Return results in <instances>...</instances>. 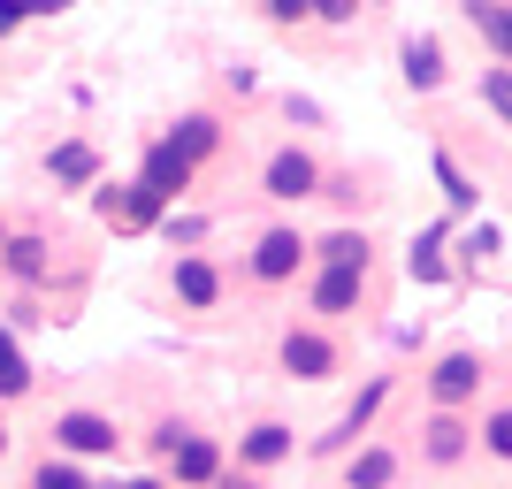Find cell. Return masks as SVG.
<instances>
[{
    "label": "cell",
    "instance_id": "25",
    "mask_svg": "<svg viewBox=\"0 0 512 489\" xmlns=\"http://www.w3.org/2000/svg\"><path fill=\"white\" fill-rule=\"evenodd\" d=\"M31 489H85V474L69 467V459H46V467L31 474Z\"/></svg>",
    "mask_w": 512,
    "mask_h": 489
},
{
    "label": "cell",
    "instance_id": "9",
    "mask_svg": "<svg viewBox=\"0 0 512 489\" xmlns=\"http://www.w3.org/2000/svg\"><path fill=\"white\" fill-rule=\"evenodd\" d=\"M169 459H176V482H214V474H222V451H214L207 436H184Z\"/></svg>",
    "mask_w": 512,
    "mask_h": 489
},
{
    "label": "cell",
    "instance_id": "34",
    "mask_svg": "<svg viewBox=\"0 0 512 489\" xmlns=\"http://www.w3.org/2000/svg\"><path fill=\"white\" fill-rule=\"evenodd\" d=\"M0 451H8V436H0Z\"/></svg>",
    "mask_w": 512,
    "mask_h": 489
},
{
    "label": "cell",
    "instance_id": "18",
    "mask_svg": "<svg viewBox=\"0 0 512 489\" xmlns=\"http://www.w3.org/2000/svg\"><path fill=\"white\" fill-rule=\"evenodd\" d=\"M321 268H367V237H360V230L321 237Z\"/></svg>",
    "mask_w": 512,
    "mask_h": 489
},
{
    "label": "cell",
    "instance_id": "24",
    "mask_svg": "<svg viewBox=\"0 0 512 489\" xmlns=\"http://www.w3.org/2000/svg\"><path fill=\"white\" fill-rule=\"evenodd\" d=\"M8 268H16V276H39V268H46V245H39V237H8Z\"/></svg>",
    "mask_w": 512,
    "mask_h": 489
},
{
    "label": "cell",
    "instance_id": "5",
    "mask_svg": "<svg viewBox=\"0 0 512 489\" xmlns=\"http://www.w3.org/2000/svg\"><path fill=\"white\" fill-rule=\"evenodd\" d=\"M184 184H192V169H184V161H176L169 146H153V153H146V176H138V192H153L161 207H169V199L184 192Z\"/></svg>",
    "mask_w": 512,
    "mask_h": 489
},
{
    "label": "cell",
    "instance_id": "28",
    "mask_svg": "<svg viewBox=\"0 0 512 489\" xmlns=\"http://www.w3.org/2000/svg\"><path fill=\"white\" fill-rule=\"evenodd\" d=\"M161 230H169L176 245H192V237H199V214H161Z\"/></svg>",
    "mask_w": 512,
    "mask_h": 489
},
{
    "label": "cell",
    "instance_id": "7",
    "mask_svg": "<svg viewBox=\"0 0 512 489\" xmlns=\"http://www.w3.org/2000/svg\"><path fill=\"white\" fill-rule=\"evenodd\" d=\"M360 283H367V268H321L314 306L321 314H344V306H360Z\"/></svg>",
    "mask_w": 512,
    "mask_h": 489
},
{
    "label": "cell",
    "instance_id": "22",
    "mask_svg": "<svg viewBox=\"0 0 512 489\" xmlns=\"http://www.w3.org/2000/svg\"><path fill=\"white\" fill-rule=\"evenodd\" d=\"M31 390V367H23V352L8 337H0V398H23Z\"/></svg>",
    "mask_w": 512,
    "mask_h": 489
},
{
    "label": "cell",
    "instance_id": "27",
    "mask_svg": "<svg viewBox=\"0 0 512 489\" xmlns=\"http://www.w3.org/2000/svg\"><path fill=\"white\" fill-rule=\"evenodd\" d=\"M306 8H314V16H329V23H352V16H360V0H306Z\"/></svg>",
    "mask_w": 512,
    "mask_h": 489
},
{
    "label": "cell",
    "instance_id": "32",
    "mask_svg": "<svg viewBox=\"0 0 512 489\" xmlns=\"http://www.w3.org/2000/svg\"><path fill=\"white\" fill-rule=\"evenodd\" d=\"M214 489H260V482H253V474H237V467H222V474H214Z\"/></svg>",
    "mask_w": 512,
    "mask_h": 489
},
{
    "label": "cell",
    "instance_id": "6",
    "mask_svg": "<svg viewBox=\"0 0 512 489\" xmlns=\"http://www.w3.org/2000/svg\"><path fill=\"white\" fill-rule=\"evenodd\" d=\"M299 260H306V245H299V237H291V230H268V237H260V253H253V276L283 283L291 268H299Z\"/></svg>",
    "mask_w": 512,
    "mask_h": 489
},
{
    "label": "cell",
    "instance_id": "20",
    "mask_svg": "<svg viewBox=\"0 0 512 489\" xmlns=\"http://www.w3.org/2000/svg\"><path fill=\"white\" fill-rule=\"evenodd\" d=\"M459 451H467V428L451 421V413H436L428 421V459H459Z\"/></svg>",
    "mask_w": 512,
    "mask_h": 489
},
{
    "label": "cell",
    "instance_id": "31",
    "mask_svg": "<svg viewBox=\"0 0 512 489\" xmlns=\"http://www.w3.org/2000/svg\"><path fill=\"white\" fill-rule=\"evenodd\" d=\"M268 16H276V23H299V16H306V0H268Z\"/></svg>",
    "mask_w": 512,
    "mask_h": 489
},
{
    "label": "cell",
    "instance_id": "19",
    "mask_svg": "<svg viewBox=\"0 0 512 489\" xmlns=\"http://www.w3.org/2000/svg\"><path fill=\"white\" fill-rule=\"evenodd\" d=\"M54 176H62V184H92V176H100L92 146H54Z\"/></svg>",
    "mask_w": 512,
    "mask_h": 489
},
{
    "label": "cell",
    "instance_id": "15",
    "mask_svg": "<svg viewBox=\"0 0 512 489\" xmlns=\"http://www.w3.org/2000/svg\"><path fill=\"white\" fill-rule=\"evenodd\" d=\"M383 398H390V383H383V375H375V383H367L360 398H352V413H344V421H337V436H321V444H344V436H360V428L375 421V405H383Z\"/></svg>",
    "mask_w": 512,
    "mask_h": 489
},
{
    "label": "cell",
    "instance_id": "33",
    "mask_svg": "<svg viewBox=\"0 0 512 489\" xmlns=\"http://www.w3.org/2000/svg\"><path fill=\"white\" fill-rule=\"evenodd\" d=\"M115 489H161V482H115Z\"/></svg>",
    "mask_w": 512,
    "mask_h": 489
},
{
    "label": "cell",
    "instance_id": "3",
    "mask_svg": "<svg viewBox=\"0 0 512 489\" xmlns=\"http://www.w3.org/2000/svg\"><path fill=\"white\" fill-rule=\"evenodd\" d=\"M314 184H321V169L306 153H276V161H268V199H306Z\"/></svg>",
    "mask_w": 512,
    "mask_h": 489
},
{
    "label": "cell",
    "instance_id": "23",
    "mask_svg": "<svg viewBox=\"0 0 512 489\" xmlns=\"http://www.w3.org/2000/svg\"><path fill=\"white\" fill-rule=\"evenodd\" d=\"M482 100H490V115H497V123L512 115V77H505V62H497V69H482Z\"/></svg>",
    "mask_w": 512,
    "mask_h": 489
},
{
    "label": "cell",
    "instance_id": "12",
    "mask_svg": "<svg viewBox=\"0 0 512 489\" xmlns=\"http://www.w3.org/2000/svg\"><path fill=\"white\" fill-rule=\"evenodd\" d=\"M390 474H398V451H383V444H367L352 467H344V482L352 489H390Z\"/></svg>",
    "mask_w": 512,
    "mask_h": 489
},
{
    "label": "cell",
    "instance_id": "10",
    "mask_svg": "<svg viewBox=\"0 0 512 489\" xmlns=\"http://www.w3.org/2000/svg\"><path fill=\"white\" fill-rule=\"evenodd\" d=\"M214 138H222V130H214V115H184V123H176V138H169V153L192 169V161H207V153H214Z\"/></svg>",
    "mask_w": 512,
    "mask_h": 489
},
{
    "label": "cell",
    "instance_id": "29",
    "mask_svg": "<svg viewBox=\"0 0 512 489\" xmlns=\"http://www.w3.org/2000/svg\"><path fill=\"white\" fill-rule=\"evenodd\" d=\"M482 444H490V451H512V421H505V413H490V428H482Z\"/></svg>",
    "mask_w": 512,
    "mask_h": 489
},
{
    "label": "cell",
    "instance_id": "30",
    "mask_svg": "<svg viewBox=\"0 0 512 489\" xmlns=\"http://www.w3.org/2000/svg\"><path fill=\"white\" fill-rule=\"evenodd\" d=\"M23 16H31V0H0V39H8V31H16Z\"/></svg>",
    "mask_w": 512,
    "mask_h": 489
},
{
    "label": "cell",
    "instance_id": "4",
    "mask_svg": "<svg viewBox=\"0 0 512 489\" xmlns=\"http://www.w3.org/2000/svg\"><path fill=\"white\" fill-rule=\"evenodd\" d=\"M100 214L115 222V230H146V222H161V199L130 184V192H100Z\"/></svg>",
    "mask_w": 512,
    "mask_h": 489
},
{
    "label": "cell",
    "instance_id": "13",
    "mask_svg": "<svg viewBox=\"0 0 512 489\" xmlns=\"http://www.w3.org/2000/svg\"><path fill=\"white\" fill-rule=\"evenodd\" d=\"M214 291H222V283H214V268L207 260H176V298H184V306H214Z\"/></svg>",
    "mask_w": 512,
    "mask_h": 489
},
{
    "label": "cell",
    "instance_id": "14",
    "mask_svg": "<svg viewBox=\"0 0 512 489\" xmlns=\"http://www.w3.org/2000/svg\"><path fill=\"white\" fill-rule=\"evenodd\" d=\"M245 459H253V467H276V459H291V428H283V421H260L253 436H245Z\"/></svg>",
    "mask_w": 512,
    "mask_h": 489
},
{
    "label": "cell",
    "instance_id": "8",
    "mask_svg": "<svg viewBox=\"0 0 512 489\" xmlns=\"http://www.w3.org/2000/svg\"><path fill=\"white\" fill-rule=\"evenodd\" d=\"M283 367L314 383V375H329V367H337V352H329L321 337H306V329H291V337H283Z\"/></svg>",
    "mask_w": 512,
    "mask_h": 489
},
{
    "label": "cell",
    "instance_id": "16",
    "mask_svg": "<svg viewBox=\"0 0 512 489\" xmlns=\"http://www.w3.org/2000/svg\"><path fill=\"white\" fill-rule=\"evenodd\" d=\"M474 31L490 39V54L505 62V46H512V16H505V0H474Z\"/></svg>",
    "mask_w": 512,
    "mask_h": 489
},
{
    "label": "cell",
    "instance_id": "21",
    "mask_svg": "<svg viewBox=\"0 0 512 489\" xmlns=\"http://www.w3.org/2000/svg\"><path fill=\"white\" fill-rule=\"evenodd\" d=\"M436 176H444V199H451V207H459V214H467V207H474V176L459 169L451 153H436Z\"/></svg>",
    "mask_w": 512,
    "mask_h": 489
},
{
    "label": "cell",
    "instance_id": "17",
    "mask_svg": "<svg viewBox=\"0 0 512 489\" xmlns=\"http://www.w3.org/2000/svg\"><path fill=\"white\" fill-rule=\"evenodd\" d=\"M406 276H413V283H444V237H436V230H428V237H413Z\"/></svg>",
    "mask_w": 512,
    "mask_h": 489
},
{
    "label": "cell",
    "instance_id": "26",
    "mask_svg": "<svg viewBox=\"0 0 512 489\" xmlns=\"http://www.w3.org/2000/svg\"><path fill=\"white\" fill-rule=\"evenodd\" d=\"M497 245H505V230H497V222H482V230H467V253H474V260H490Z\"/></svg>",
    "mask_w": 512,
    "mask_h": 489
},
{
    "label": "cell",
    "instance_id": "2",
    "mask_svg": "<svg viewBox=\"0 0 512 489\" xmlns=\"http://www.w3.org/2000/svg\"><path fill=\"white\" fill-rule=\"evenodd\" d=\"M428 390H436V398H444V405L474 398V390H482V360H474V352H451V360H436V375H428Z\"/></svg>",
    "mask_w": 512,
    "mask_h": 489
},
{
    "label": "cell",
    "instance_id": "1",
    "mask_svg": "<svg viewBox=\"0 0 512 489\" xmlns=\"http://www.w3.org/2000/svg\"><path fill=\"white\" fill-rule=\"evenodd\" d=\"M54 444L77 451V459H100V451H115L123 436H115V421H107V413H62V421H54Z\"/></svg>",
    "mask_w": 512,
    "mask_h": 489
},
{
    "label": "cell",
    "instance_id": "11",
    "mask_svg": "<svg viewBox=\"0 0 512 489\" xmlns=\"http://www.w3.org/2000/svg\"><path fill=\"white\" fill-rule=\"evenodd\" d=\"M406 85L413 92H436V85H444V46H436V39H406Z\"/></svg>",
    "mask_w": 512,
    "mask_h": 489
}]
</instances>
